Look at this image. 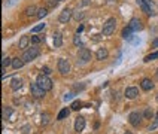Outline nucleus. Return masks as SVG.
Wrapping results in <instances>:
<instances>
[{"label":"nucleus","mask_w":158,"mask_h":134,"mask_svg":"<svg viewBox=\"0 0 158 134\" xmlns=\"http://www.w3.org/2000/svg\"><path fill=\"white\" fill-rule=\"evenodd\" d=\"M39 54H40V51H39V48H36V46H31V48H29V49H25V52L23 54V60L25 63H30V61H33L35 58H37L39 57Z\"/></svg>","instance_id":"1"},{"label":"nucleus","mask_w":158,"mask_h":134,"mask_svg":"<svg viewBox=\"0 0 158 134\" xmlns=\"http://www.w3.org/2000/svg\"><path fill=\"white\" fill-rule=\"evenodd\" d=\"M36 84L40 86V88H43L45 91H49V90H52V80L46 76V75H39L37 76V79H36Z\"/></svg>","instance_id":"2"},{"label":"nucleus","mask_w":158,"mask_h":134,"mask_svg":"<svg viewBox=\"0 0 158 134\" xmlns=\"http://www.w3.org/2000/svg\"><path fill=\"white\" fill-rule=\"evenodd\" d=\"M116 29V19L115 18H108L106 23L103 24V34L104 36H110Z\"/></svg>","instance_id":"3"},{"label":"nucleus","mask_w":158,"mask_h":134,"mask_svg":"<svg viewBox=\"0 0 158 134\" xmlns=\"http://www.w3.org/2000/svg\"><path fill=\"white\" fill-rule=\"evenodd\" d=\"M30 91H31V96L36 97V98H43L45 94H46V91H45L43 88H40L36 82L30 85Z\"/></svg>","instance_id":"4"},{"label":"nucleus","mask_w":158,"mask_h":134,"mask_svg":"<svg viewBox=\"0 0 158 134\" xmlns=\"http://www.w3.org/2000/svg\"><path fill=\"white\" fill-rule=\"evenodd\" d=\"M142 118H143V115L140 112H131L128 115V121L133 127H139L140 122H142Z\"/></svg>","instance_id":"5"},{"label":"nucleus","mask_w":158,"mask_h":134,"mask_svg":"<svg viewBox=\"0 0 158 134\" xmlns=\"http://www.w3.org/2000/svg\"><path fill=\"white\" fill-rule=\"evenodd\" d=\"M91 51L88 49V48H81L79 49V52H78V58L81 60L82 63H88V61H91Z\"/></svg>","instance_id":"6"},{"label":"nucleus","mask_w":158,"mask_h":134,"mask_svg":"<svg viewBox=\"0 0 158 134\" xmlns=\"http://www.w3.org/2000/svg\"><path fill=\"white\" fill-rule=\"evenodd\" d=\"M58 72H60L61 75H69L70 73V64H69L67 60H64V58L58 60Z\"/></svg>","instance_id":"7"},{"label":"nucleus","mask_w":158,"mask_h":134,"mask_svg":"<svg viewBox=\"0 0 158 134\" xmlns=\"http://www.w3.org/2000/svg\"><path fill=\"white\" fill-rule=\"evenodd\" d=\"M72 17H73V12H72V9L66 8V9H63V12L60 13V17H58V21L63 23V24H66V23L70 21Z\"/></svg>","instance_id":"8"},{"label":"nucleus","mask_w":158,"mask_h":134,"mask_svg":"<svg viewBox=\"0 0 158 134\" xmlns=\"http://www.w3.org/2000/svg\"><path fill=\"white\" fill-rule=\"evenodd\" d=\"M128 27L133 31H140L142 29H143V25H142V21L139 18H131L130 19V23H128Z\"/></svg>","instance_id":"9"},{"label":"nucleus","mask_w":158,"mask_h":134,"mask_svg":"<svg viewBox=\"0 0 158 134\" xmlns=\"http://www.w3.org/2000/svg\"><path fill=\"white\" fill-rule=\"evenodd\" d=\"M124 96H125L128 100H134L137 96H139V90H137L136 86H128L125 90V92H124Z\"/></svg>","instance_id":"10"},{"label":"nucleus","mask_w":158,"mask_h":134,"mask_svg":"<svg viewBox=\"0 0 158 134\" xmlns=\"http://www.w3.org/2000/svg\"><path fill=\"white\" fill-rule=\"evenodd\" d=\"M84 128H85V118H82V116H78V118L75 119V131L81 133Z\"/></svg>","instance_id":"11"},{"label":"nucleus","mask_w":158,"mask_h":134,"mask_svg":"<svg viewBox=\"0 0 158 134\" xmlns=\"http://www.w3.org/2000/svg\"><path fill=\"white\" fill-rule=\"evenodd\" d=\"M140 86H142V90H143V91H149V90H152V88H154V84H152V80H151V79L145 78V79H142Z\"/></svg>","instance_id":"12"},{"label":"nucleus","mask_w":158,"mask_h":134,"mask_svg":"<svg viewBox=\"0 0 158 134\" xmlns=\"http://www.w3.org/2000/svg\"><path fill=\"white\" fill-rule=\"evenodd\" d=\"M21 86H23V80H21V79L14 78V79L11 80V88H12V91H18Z\"/></svg>","instance_id":"13"},{"label":"nucleus","mask_w":158,"mask_h":134,"mask_svg":"<svg viewBox=\"0 0 158 134\" xmlns=\"http://www.w3.org/2000/svg\"><path fill=\"white\" fill-rule=\"evenodd\" d=\"M108 55H109V52H108L106 48H100V49L96 52V58H97V60H106Z\"/></svg>","instance_id":"14"},{"label":"nucleus","mask_w":158,"mask_h":134,"mask_svg":"<svg viewBox=\"0 0 158 134\" xmlns=\"http://www.w3.org/2000/svg\"><path fill=\"white\" fill-rule=\"evenodd\" d=\"M24 63H25V61H24L23 58H18V57H17V58L12 60V64H11V66L14 67L15 70H18V69H21V67L24 66Z\"/></svg>","instance_id":"15"},{"label":"nucleus","mask_w":158,"mask_h":134,"mask_svg":"<svg viewBox=\"0 0 158 134\" xmlns=\"http://www.w3.org/2000/svg\"><path fill=\"white\" fill-rule=\"evenodd\" d=\"M29 43H30V37H29V36H21L18 46H19V49H25V48H27V45H29Z\"/></svg>","instance_id":"16"},{"label":"nucleus","mask_w":158,"mask_h":134,"mask_svg":"<svg viewBox=\"0 0 158 134\" xmlns=\"http://www.w3.org/2000/svg\"><path fill=\"white\" fill-rule=\"evenodd\" d=\"M11 115H12V107L3 106V109H2V118H3V119H9Z\"/></svg>","instance_id":"17"},{"label":"nucleus","mask_w":158,"mask_h":134,"mask_svg":"<svg viewBox=\"0 0 158 134\" xmlns=\"http://www.w3.org/2000/svg\"><path fill=\"white\" fill-rule=\"evenodd\" d=\"M61 45H63V36H61V33H55V34H54V46H55V48H60Z\"/></svg>","instance_id":"18"},{"label":"nucleus","mask_w":158,"mask_h":134,"mask_svg":"<svg viewBox=\"0 0 158 134\" xmlns=\"http://www.w3.org/2000/svg\"><path fill=\"white\" fill-rule=\"evenodd\" d=\"M37 8L36 6H29L27 9H25V15L27 17H37Z\"/></svg>","instance_id":"19"},{"label":"nucleus","mask_w":158,"mask_h":134,"mask_svg":"<svg viewBox=\"0 0 158 134\" xmlns=\"http://www.w3.org/2000/svg\"><path fill=\"white\" fill-rule=\"evenodd\" d=\"M70 115V109H67V107H64L63 110H60V113L57 115V119L58 121H61V119H64V118H67Z\"/></svg>","instance_id":"20"},{"label":"nucleus","mask_w":158,"mask_h":134,"mask_svg":"<svg viewBox=\"0 0 158 134\" xmlns=\"http://www.w3.org/2000/svg\"><path fill=\"white\" fill-rule=\"evenodd\" d=\"M137 2H139V5H140V8L143 9V12H146L148 15H152V11H151V6L149 5H146L143 0H137Z\"/></svg>","instance_id":"21"},{"label":"nucleus","mask_w":158,"mask_h":134,"mask_svg":"<svg viewBox=\"0 0 158 134\" xmlns=\"http://www.w3.org/2000/svg\"><path fill=\"white\" fill-rule=\"evenodd\" d=\"M9 64H12V60H11L9 57H3V60H2V72H3V76H5L6 67H8Z\"/></svg>","instance_id":"22"},{"label":"nucleus","mask_w":158,"mask_h":134,"mask_svg":"<svg viewBox=\"0 0 158 134\" xmlns=\"http://www.w3.org/2000/svg\"><path fill=\"white\" fill-rule=\"evenodd\" d=\"M143 116L146 118V119H152V118H154V110L151 109V107H146L145 112H143Z\"/></svg>","instance_id":"23"},{"label":"nucleus","mask_w":158,"mask_h":134,"mask_svg":"<svg viewBox=\"0 0 158 134\" xmlns=\"http://www.w3.org/2000/svg\"><path fill=\"white\" fill-rule=\"evenodd\" d=\"M73 18L76 19V21H81V19L85 18V13L82 11H76V12H73Z\"/></svg>","instance_id":"24"},{"label":"nucleus","mask_w":158,"mask_h":134,"mask_svg":"<svg viewBox=\"0 0 158 134\" xmlns=\"http://www.w3.org/2000/svg\"><path fill=\"white\" fill-rule=\"evenodd\" d=\"M131 33H133V30H131L130 27H125V29L122 30V37L124 39H130L131 37Z\"/></svg>","instance_id":"25"},{"label":"nucleus","mask_w":158,"mask_h":134,"mask_svg":"<svg viewBox=\"0 0 158 134\" xmlns=\"http://www.w3.org/2000/svg\"><path fill=\"white\" fill-rule=\"evenodd\" d=\"M155 58H158V52H152V54H149V55H146L143 61L145 63H149V61H152V60H155Z\"/></svg>","instance_id":"26"},{"label":"nucleus","mask_w":158,"mask_h":134,"mask_svg":"<svg viewBox=\"0 0 158 134\" xmlns=\"http://www.w3.org/2000/svg\"><path fill=\"white\" fill-rule=\"evenodd\" d=\"M81 107H82V103L79 101V100H75V101L72 103L70 109H72V110H79V109H81Z\"/></svg>","instance_id":"27"},{"label":"nucleus","mask_w":158,"mask_h":134,"mask_svg":"<svg viewBox=\"0 0 158 134\" xmlns=\"http://www.w3.org/2000/svg\"><path fill=\"white\" fill-rule=\"evenodd\" d=\"M43 29H45V24H37V25H35V27H33V29H31V33H33V34H35V33L42 31Z\"/></svg>","instance_id":"28"},{"label":"nucleus","mask_w":158,"mask_h":134,"mask_svg":"<svg viewBox=\"0 0 158 134\" xmlns=\"http://www.w3.org/2000/svg\"><path fill=\"white\" fill-rule=\"evenodd\" d=\"M48 15V9L46 8H40L37 11V18H43V17H46Z\"/></svg>","instance_id":"29"},{"label":"nucleus","mask_w":158,"mask_h":134,"mask_svg":"<svg viewBox=\"0 0 158 134\" xmlns=\"http://www.w3.org/2000/svg\"><path fill=\"white\" fill-rule=\"evenodd\" d=\"M42 39H43V37H40V36H31L30 42H31L33 45H37V43H40V42H42Z\"/></svg>","instance_id":"30"},{"label":"nucleus","mask_w":158,"mask_h":134,"mask_svg":"<svg viewBox=\"0 0 158 134\" xmlns=\"http://www.w3.org/2000/svg\"><path fill=\"white\" fill-rule=\"evenodd\" d=\"M48 122H49V115L48 113H43L42 115V125H48Z\"/></svg>","instance_id":"31"},{"label":"nucleus","mask_w":158,"mask_h":134,"mask_svg":"<svg viewBox=\"0 0 158 134\" xmlns=\"http://www.w3.org/2000/svg\"><path fill=\"white\" fill-rule=\"evenodd\" d=\"M42 73H43V75H46V76H49L52 72H51V69H49V67H46V66H45L43 69H42Z\"/></svg>","instance_id":"32"},{"label":"nucleus","mask_w":158,"mask_h":134,"mask_svg":"<svg viewBox=\"0 0 158 134\" xmlns=\"http://www.w3.org/2000/svg\"><path fill=\"white\" fill-rule=\"evenodd\" d=\"M73 43H75L76 46H79V45H82V42H81V37H79V34L73 37Z\"/></svg>","instance_id":"33"},{"label":"nucleus","mask_w":158,"mask_h":134,"mask_svg":"<svg viewBox=\"0 0 158 134\" xmlns=\"http://www.w3.org/2000/svg\"><path fill=\"white\" fill-rule=\"evenodd\" d=\"M29 130H30V127H29V125L23 127V134H29Z\"/></svg>","instance_id":"34"},{"label":"nucleus","mask_w":158,"mask_h":134,"mask_svg":"<svg viewBox=\"0 0 158 134\" xmlns=\"http://www.w3.org/2000/svg\"><path fill=\"white\" fill-rule=\"evenodd\" d=\"M81 31H84V25H79L78 29H76V34H79Z\"/></svg>","instance_id":"35"},{"label":"nucleus","mask_w":158,"mask_h":134,"mask_svg":"<svg viewBox=\"0 0 158 134\" xmlns=\"http://www.w3.org/2000/svg\"><path fill=\"white\" fill-rule=\"evenodd\" d=\"M157 125H158V122H154L152 125H151V127H149V131H152V130H155V128H157Z\"/></svg>","instance_id":"36"},{"label":"nucleus","mask_w":158,"mask_h":134,"mask_svg":"<svg viewBox=\"0 0 158 134\" xmlns=\"http://www.w3.org/2000/svg\"><path fill=\"white\" fill-rule=\"evenodd\" d=\"M72 96H73V94H67V96L64 97V100H66V101H67V100H70V98H72Z\"/></svg>","instance_id":"37"},{"label":"nucleus","mask_w":158,"mask_h":134,"mask_svg":"<svg viewBox=\"0 0 158 134\" xmlns=\"http://www.w3.org/2000/svg\"><path fill=\"white\" fill-rule=\"evenodd\" d=\"M143 2L146 5H149V6H152V0H143Z\"/></svg>","instance_id":"38"},{"label":"nucleus","mask_w":158,"mask_h":134,"mask_svg":"<svg viewBox=\"0 0 158 134\" xmlns=\"http://www.w3.org/2000/svg\"><path fill=\"white\" fill-rule=\"evenodd\" d=\"M154 121H155V122H158V112H157V115H155V118H154Z\"/></svg>","instance_id":"39"},{"label":"nucleus","mask_w":158,"mask_h":134,"mask_svg":"<svg viewBox=\"0 0 158 134\" xmlns=\"http://www.w3.org/2000/svg\"><path fill=\"white\" fill-rule=\"evenodd\" d=\"M106 2H108V3H114V2H115V0H106Z\"/></svg>","instance_id":"40"},{"label":"nucleus","mask_w":158,"mask_h":134,"mask_svg":"<svg viewBox=\"0 0 158 134\" xmlns=\"http://www.w3.org/2000/svg\"><path fill=\"white\" fill-rule=\"evenodd\" d=\"M124 134H133V133H130V131H127V133H124Z\"/></svg>","instance_id":"41"},{"label":"nucleus","mask_w":158,"mask_h":134,"mask_svg":"<svg viewBox=\"0 0 158 134\" xmlns=\"http://www.w3.org/2000/svg\"><path fill=\"white\" fill-rule=\"evenodd\" d=\"M157 78H158V70H157Z\"/></svg>","instance_id":"42"},{"label":"nucleus","mask_w":158,"mask_h":134,"mask_svg":"<svg viewBox=\"0 0 158 134\" xmlns=\"http://www.w3.org/2000/svg\"><path fill=\"white\" fill-rule=\"evenodd\" d=\"M157 100H158V96H157Z\"/></svg>","instance_id":"43"},{"label":"nucleus","mask_w":158,"mask_h":134,"mask_svg":"<svg viewBox=\"0 0 158 134\" xmlns=\"http://www.w3.org/2000/svg\"><path fill=\"white\" fill-rule=\"evenodd\" d=\"M57 2H60V0H57Z\"/></svg>","instance_id":"44"}]
</instances>
